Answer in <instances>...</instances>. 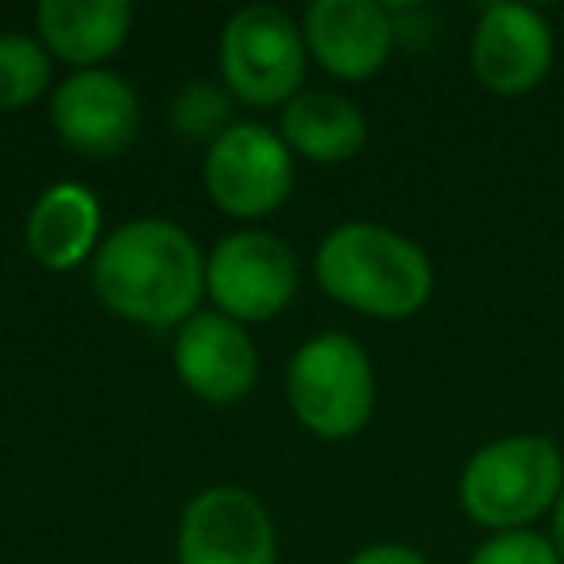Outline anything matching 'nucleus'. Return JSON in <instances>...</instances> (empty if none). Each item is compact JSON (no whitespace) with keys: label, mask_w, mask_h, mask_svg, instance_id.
Listing matches in <instances>:
<instances>
[{"label":"nucleus","mask_w":564,"mask_h":564,"mask_svg":"<svg viewBox=\"0 0 564 564\" xmlns=\"http://www.w3.org/2000/svg\"><path fill=\"white\" fill-rule=\"evenodd\" d=\"M94 291L124 322L151 329L186 325L205 294L202 248L171 220H128L97 248Z\"/></svg>","instance_id":"nucleus-1"},{"label":"nucleus","mask_w":564,"mask_h":564,"mask_svg":"<svg viewBox=\"0 0 564 564\" xmlns=\"http://www.w3.org/2000/svg\"><path fill=\"white\" fill-rule=\"evenodd\" d=\"M317 282L340 306L368 317L402 322L433 294L430 256L414 240L379 225H340L317 248Z\"/></svg>","instance_id":"nucleus-2"},{"label":"nucleus","mask_w":564,"mask_h":564,"mask_svg":"<svg viewBox=\"0 0 564 564\" xmlns=\"http://www.w3.org/2000/svg\"><path fill=\"white\" fill-rule=\"evenodd\" d=\"M564 491V456L541 433H518L484 445L460 476V507L487 530H522L556 507Z\"/></svg>","instance_id":"nucleus-3"},{"label":"nucleus","mask_w":564,"mask_h":564,"mask_svg":"<svg viewBox=\"0 0 564 564\" xmlns=\"http://www.w3.org/2000/svg\"><path fill=\"white\" fill-rule=\"evenodd\" d=\"M291 410L310 433L345 441L368 425L376 410V371L371 360L345 333H322L294 352L286 368Z\"/></svg>","instance_id":"nucleus-4"},{"label":"nucleus","mask_w":564,"mask_h":564,"mask_svg":"<svg viewBox=\"0 0 564 564\" xmlns=\"http://www.w3.org/2000/svg\"><path fill=\"white\" fill-rule=\"evenodd\" d=\"M220 74L243 105L294 101L306 82V35L274 4L240 9L220 32Z\"/></svg>","instance_id":"nucleus-5"},{"label":"nucleus","mask_w":564,"mask_h":564,"mask_svg":"<svg viewBox=\"0 0 564 564\" xmlns=\"http://www.w3.org/2000/svg\"><path fill=\"white\" fill-rule=\"evenodd\" d=\"M205 291L232 322H271L299 291V259L286 240L259 228L232 232L205 259Z\"/></svg>","instance_id":"nucleus-6"},{"label":"nucleus","mask_w":564,"mask_h":564,"mask_svg":"<svg viewBox=\"0 0 564 564\" xmlns=\"http://www.w3.org/2000/svg\"><path fill=\"white\" fill-rule=\"evenodd\" d=\"M205 189L228 217L256 220L279 209L294 189V155L263 124H232L209 143Z\"/></svg>","instance_id":"nucleus-7"},{"label":"nucleus","mask_w":564,"mask_h":564,"mask_svg":"<svg viewBox=\"0 0 564 564\" xmlns=\"http://www.w3.org/2000/svg\"><path fill=\"white\" fill-rule=\"evenodd\" d=\"M271 514L243 487H209L182 510L178 564H274Z\"/></svg>","instance_id":"nucleus-8"},{"label":"nucleus","mask_w":564,"mask_h":564,"mask_svg":"<svg viewBox=\"0 0 564 564\" xmlns=\"http://www.w3.org/2000/svg\"><path fill=\"white\" fill-rule=\"evenodd\" d=\"M51 124L78 155L117 159L140 135V101L117 74L78 70L51 97Z\"/></svg>","instance_id":"nucleus-9"},{"label":"nucleus","mask_w":564,"mask_h":564,"mask_svg":"<svg viewBox=\"0 0 564 564\" xmlns=\"http://www.w3.org/2000/svg\"><path fill=\"white\" fill-rule=\"evenodd\" d=\"M553 51V28L538 9L491 4L471 35V70L491 94L522 97L545 82Z\"/></svg>","instance_id":"nucleus-10"},{"label":"nucleus","mask_w":564,"mask_h":564,"mask_svg":"<svg viewBox=\"0 0 564 564\" xmlns=\"http://www.w3.org/2000/svg\"><path fill=\"white\" fill-rule=\"evenodd\" d=\"M178 379L213 406H232L256 387L259 356L240 322L225 314H194L174 337Z\"/></svg>","instance_id":"nucleus-11"},{"label":"nucleus","mask_w":564,"mask_h":564,"mask_svg":"<svg viewBox=\"0 0 564 564\" xmlns=\"http://www.w3.org/2000/svg\"><path fill=\"white\" fill-rule=\"evenodd\" d=\"M306 51L340 82H364L391 58L394 24L376 0H317L302 20Z\"/></svg>","instance_id":"nucleus-12"},{"label":"nucleus","mask_w":564,"mask_h":564,"mask_svg":"<svg viewBox=\"0 0 564 564\" xmlns=\"http://www.w3.org/2000/svg\"><path fill=\"white\" fill-rule=\"evenodd\" d=\"M35 24L47 55L78 70H97V63L124 47L132 32V4L128 0H43Z\"/></svg>","instance_id":"nucleus-13"},{"label":"nucleus","mask_w":564,"mask_h":564,"mask_svg":"<svg viewBox=\"0 0 564 564\" xmlns=\"http://www.w3.org/2000/svg\"><path fill=\"white\" fill-rule=\"evenodd\" d=\"M101 205L82 182H58L28 217V251L47 271H74L97 248Z\"/></svg>","instance_id":"nucleus-14"},{"label":"nucleus","mask_w":564,"mask_h":564,"mask_svg":"<svg viewBox=\"0 0 564 564\" xmlns=\"http://www.w3.org/2000/svg\"><path fill=\"white\" fill-rule=\"evenodd\" d=\"M282 143L310 163H348L368 140V120L340 94H299L279 120Z\"/></svg>","instance_id":"nucleus-15"},{"label":"nucleus","mask_w":564,"mask_h":564,"mask_svg":"<svg viewBox=\"0 0 564 564\" xmlns=\"http://www.w3.org/2000/svg\"><path fill=\"white\" fill-rule=\"evenodd\" d=\"M51 89V55L28 35H0V109H28Z\"/></svg>","instance_id":"nucleus-16"},{"label":"nucleus","mask_w":564,"mask_h":564,"mask_svg":"<svg viewBox=\"0 0 564 564\" xmlns=\"http://www.w3.org/2000/svg\"><path fill=\"white\" fill-rule=\"evenodd\" d=\"M171 124L174 132L189 135V140H205V135H225L228 128V101L217 86L209 82H194L189 89H182L178 101L171 109Z\"/></svg>","instance_id":"nucleus-17"},{"label":"nucleus","mask_w":564,"mask_h":564,"mask_svg":"<svg viewBox=\"0 0 564 564\" xmlns=\"http://www.w3.org/2000/svg\"><path fill=\"white\" fill-rule=\"evenodd\" d=\"M471 564H561L553 541L533 530H507L476 549Z\"/></svg>","instance_id":"nucleus-18"},{"label":"nucleus","mask_w":564,"mask_h":564,"mask_svg":"<svg viewBox=\"0 0 564 564\" xmlns=\"http://www.w3.org/2000/svg\"><path fill=\"white\" fill-rule=\"evenodd\" d=\"M348 564H430L417 549L410 545H391V541H383V545H368L360 549V553L352 556Z\"/></svg>","instance_id":"nucleus-19"},{"label":"nucleus","mask_w":564,"mask_h":564,"mask_svg":"<svg viewBox=\"0 0 564 564\" xmlns=\"http://www.w3.org/2000/svg\"><path fill=\"white\" fill-rule=\"evenodd\" d=\"M553 549H556V556H561V564H564V491H561V499H556V507H553Z\"/></svg>","instance_id":"nucleus-20"}]
</instances>
